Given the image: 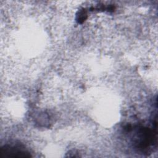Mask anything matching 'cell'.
<instances>
[{
	"label": "cell",
	"instance_id": "cell-1",
	"mask_svg": "<svg viewBox=\"0 0 158 158\" xmlns=\"http://www.w3.org/2000/svg\"><path fill=\"white\" fill-rule=\"evenodd\" d=\"M1 154L4 156L13 157H27L30 156V155L26 151L11 147L2 149Z\"/></svg>",
	"mask_w": 158,
	"mask_h": 158
}]
</instances>
